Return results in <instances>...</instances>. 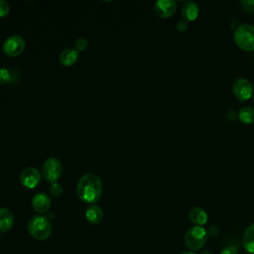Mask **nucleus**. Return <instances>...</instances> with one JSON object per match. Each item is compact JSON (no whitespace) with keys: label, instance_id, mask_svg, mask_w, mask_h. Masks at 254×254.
Listing matches in <instances>:
<instances>
[{"label":"nucleus","instance_id":"2","mask_svg":"<svg viewBox=\"0 0 254 254\" xmlns=\"http://www.w3.org/2000/svg\"><path fill=\"white\" fill-rule=\"evenodd\" d=\"M236 46L245 52H254V26L249 23L239 25L233 34Z\"/></svg>","mask_w":254,"mask_h":254},{"label":"nucleus","instance_id":"19","mask_svg":"<svg viewBox=\"0 0 254 254\" xmlns=\"http://www.w3.org/2000/svg\"><path fill=\"white\" fill-rule=\"evenodd\" d=\"M74 46H75V50L80 52V51H85L87 48H88V42L85 38H78L75 43H74Z\"/></svg>","mask_w":254,"mask_h":254},{"label":"nucleus","instance_id":"5","mask_svg":"<svg viewBox=\"0 0 254 254\" xmlns=\"http://www.w3.org/2000/svg\"><path fill=\"white\" fill-rule=\"evenodd\" d=\"M63 173V165L56 157L48 158L42 166V176L51 184L57 183Z\"/></svg>","mask_w":254,"mask_h":254},{"label":"nucleus","instance_id":"13","mask_svg":"<svg viewBox=\"0 0 254 254\" xmlns=\"http://www.w3.org/2000/svg\"><path fill=\"white\" fill-rule=\"evenodd\" d=\"M14 224V215L9 208L0 207V231H9Z\"/></svg>","mask_w":254,"mask_h":254},{"label":"nucleus","instance_id":"27","mask_svg":"<svg viewBox=\"0 0 254 254\" xmlns=\"http://www.w3.org/2000/svg\"><path fill=\"white\" fill-rule=\"evenodd\" d=\"M200 254H212V252L210 250H208V249H205V250H202L200 252Z\"/></svg>","mask_w":254,"mask_h":254},{"label":"nucleus","instance_id":"26","mask_svg":"<svg viewBox=\"0 0 254 254\" xmlns=\"http://www.w3.org/2000/svg\"><path fill=\"white\" fill-rule=\"evenodd\" d=\"M225 117L228 121H234L238 117V113H236L234 110H229L227 111Z\"/></svg>","mask_w":254,"mask_h":254},{"label":"nucleus","instance_id":"9","mask_svg":"<svg viewBox=\"0 0 254 254\" xmlns=\"http://www.w3.org/2000/svg\"><path fill=\"white\" fill-rule=\"evenodd\" d=\"M177 3L174 0H158L154 5V11L159 18L167 19L174 15Z\"/></svg>","mask_w":254,"mask_h":254},{"label":"nucleus","instance_id":"25","mask_svg":"<svg viewBox=\"0 0 254 254\" xmlns=\"http://www.w3.org/2000/svg\"><path fill=\"white\" fill-rule=\"evenodd\" d=\"M207 232V236H211V237H215L218 235V228L216 226H210L207 228L206 230Z\"/></svg>","mask_w":254,"mask_h":254},{"label":"nucleus","instance_id":"29","mask_svg":"<svg viewBox=\"0 0 254 254\" xmlns=\"http://www.w3.org/2000/svg\"><path fill=\"white\" fill-rule=\"evenodd\" d=\"M253 101H254V95H253Z\"/></svg>","mask_w":254,"mask_h":254},{"label":"nucleus","instance_id":"18","mask_svg":"<svg viewBox=\"0 0 254 254\" xmlns=\"http://www.w3.org/2000/svg\"><path fill=\"white\" fill-rule=\"evenodd\" d=\"M17 79H18V74L16 71L6 67H0V84L14 82Z\"/></svg>","mask_w":254,"mask_h":254},{"label":"nucleus","instance_id":"7","mask_svg":"<svg viewBox=\"0 0 254 254\" xmlns=\"http://www.w3.org/2000/svg\"><path fill=\"white\" fill-rule=\"evenodd\" d=\"M232 91L238 100L246 101L253 95V86L247 78L239 77L233 82Z\"/></svg>","mask_w":254,"mask_h":254},{"label":"nucleus","instance_id":"28","mask_svg":"<svg viewBox=\"0 0 254 254\" xmlns=\"http://www.w3.org/2000/svg\"><path fill=\"white\" fill-rule=\"evenodd\" d=\"M181 254H196V253L190 252V251H186V252H183V253H181Z\"/></svg>","mask_w":254,"mask_h":254},{"label":"nucleus","instance_id":"16","mask_svg":"<svg viewBox=\"0 0 254 254\" xmlns=\"http://www.w3.org/2000/svg\"><path fill=\"white\" fill-rule=\"evenodd\" d=\"M242 242L244 248L249 252V254H254V223L250 224L245 229Z\"/></svg>","mask_w":254,"mask_h":254},{"label":"nucleus","instance_id":"24","mask_svg":"<svg viewBox=\"0 0 254 254\" xmlns=\"http://www.w3.org/2000/svg\"><path fill=\"white\" fill-rule=\"evenodd\" d=\"M177 30L179 31V32H181V33H184V32H186L187 30H188V27H189V25H188V22L187 21H185V20H182V21H179L178 23H177Z\"/></svg>","mask_w":254,"mask_h":254},{"label":"nucleus","instance_id":"1","mask_svg":"<svg viewBox=\"0 0 254 254\" xmlns=\"http://www.w3.org/2000/svg\"><path fill=\"white\" fill-rule=\"evenodd\" d=\"M102 193V183L100 178L92 173L80 177L76 185L78 198L87 203H94L99 200Z\"/></svg>","mask_w":254,"mask_h":254},{"label":"nucleus","instance_id":"6","mask_svg":"<svg viewBox=\"0 0 254 254\" xmlns=\"http://www.w3.org/2000/svg\"><path fill=\"white\" fill-rule=\"evenodd\" d=\"M26 42L20 35H12L6 38L2 45V51L8 57L20 56L25 50Z\"/></svg>","mask_w":254,"mask_h":254},{"label":"nucleus","instance_id":"23","mask_svg":"<svg viewBox=\"0 0 254 254\" xmlns=\"http://www.w3.org/2000/svg\"><path fill=\"white\" fill-rule=\"evenodd\" d=\"M219 254H238L237 247L235 245H228L224 247Z\"/></svg>","mask_w":254,"mask_h":254},{"label":"nucleus","instance_id":"10","mask_svg":"<svg viewBox=\"0 0 254 254\" xmlns=\"http://www.w3.org/2000/svg\"><path fill=\"white\" fill-rule=\"evenodd\" d=\"M51 203V198L44 192H38L32 198V206L38 213H46L50 209Z\"/></svg>","mask_w":254,"mask_h":254},{"label":"nucleus","instance_id":"22","mask_svg":"<svg viewBox=\"0 0 254 254\" xmlns=\"http://www.w3.org/2000/svg\"><path fill=\"white\" fill-rule=\"evenodd\" d=\"M9 11H10L9 4L4 0H0V18L6 17L9 14Z\"/></svg>","mask_w":254,"mask_h":254},{"label":"nucleus","instance_id":"14","mask_svg":"<svg viewBox=\"0 0 254 254\" xmlns=\"http://www.w3.org/2000/svg\"><path fill=\"white\" fill-rule=\"evenodd\" d=\"M60 62L64 66H70L74 64L78 59V51L71 48H66L63 50L60 54Z\"/></svg>","mask_w":254,"mask_h":254},{"label":"nucleus","instance_id":"17","mask_svg":"<svg viewBox=\"0 0 254 254\" xmlns=\"http://www.w3.org/2000/svg\"><path fill=\"white\" fill-rule=\"evenodd\" d=\"M238 119L244 124L254 123V108L246 106L238 111Z\"/></svg>","mask_w":254,"mask_h":254},{"label":"nucleus","instance_id":"11","mask_svg":"<svg viewBox=\"0 0 254 254\" xmlns=\"http://www.w3.org/2000/svg\"><path fill=\"white\" fill-rule=\"evenodd\" d=\"M199 13V7L194 1H187L181 8V14L185 21H194Z\"/></svg>","mask_w":254,"mask_h":254},{"label":"nucleus","instance_id":"4","mask_svg":"<svg viewBox=\"0 0 254 254\" xmlns=\"http://www.w3.org/2000/svg\"><path fill=\"white\" fill-rule=\"evenodd\" d=\"M207 240V232L202 226H192L185 235V243L190 250L201 249Z\"/></svg>","mask_w":254,"mask_h":254},{"label":"nucleus","instance_id":"8","mask_svg":"<svg viewBox=\"0 0 254 254\" xmlns=\"http://www.w3.org/2000/svg\"><path fill=\"white\" fill-rule=\"evenodd\" d=\"M42 174L33 167L25 168L20 175V183L28 189H33L41 182Z\"/></svg>","mask_w":254,"mask_h":254},{"label":"nucleus","instance_id":"15","mask_svg":"<svg viewBox=\"0 0 254 254\" xmlns=\"http://www.w3.org/2000/svg\"><path fill=\"white\" fill-rule=\"evenodd\" d=\"M85 217L89 223L97 224L103 218V211L100 206L96 204H91L85 210Z\"/></svg>","mask_w":254,"mask_h":254},{"label":"nucleus","instance_id":"20","mask_svg":"<svg viewBox=\"0 0 254 254\" xmlns=\"http://www.w3.org/2000/svg\"><path fill=\"white\" fill-rule=\"evenodd\" d=\"M63 187L58 184V183H54V184H51V187H50V191L51 193L55 196V197H58L60 195H62L63 193Z\"/></svg>","mask_w":254,"mask_h":254},{"label":"nucleus","instance_id":"12","mask_svg":"<svg viewBox=\"0 0 254 254\" xmlns=\"http://www.w3.org/2000/svg\"><path fill=\"white\" fill-rule=\"evenodd\" d=\"M189 218L196 226H202L207 222L208 215L203 208L194 206L189 211Z\"/></svg>","mask_w":254,"mask_h":254},{"label":"nucleus","instance_id":"21","mask_svg":"<svg viewBox=\"0 0 254 254\" xmlns=\"http://www.w3.org/2000/svg\"><path fill=\"white\" fill-rule=\"evenodd\" d=\"M240 5L245 11L250 13L254 12V0H241Z\"/></svg>","mask_w":254,"mask_h":254},{"label":"nucleus","instance_id":"3","mask_svg":"<svg viewBox=\"0 0 254 254\" xmlns=\"http://www.w3.org/2000/svg\"><path fill=\"white\" fill-rule=\"evenodd\" d=\"M28 231L37 240H46L52 233L50 220L43 215L33 216L28 222Z\"/></svg>","mask_w":254,"mask_h":254}]
</instances>
